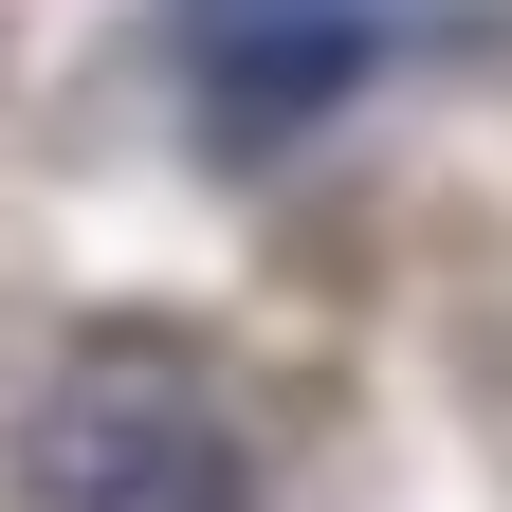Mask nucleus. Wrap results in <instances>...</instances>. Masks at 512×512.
<instances>
[{"instance_id":"f257e3e1","label":"nucleus","mask_w":512,"mask_h":512,"mask_svg":"<svg viewBox=\"0 0 512 512\" xmlns=\"http://www.w3.org/2000/svg\"><path fill=\"white\" fill-rule=\"evenodd\" d=\"M19 512H256V403L202 330L110 311L19 403Z\"/></svg>"},{"instance_id":"f03ea898","label":"nucleus","mask_w":512,"mask_h":512,"mask_svg":"<svg viewBox=\"0 0 512 512\" xmlns=\"http://www.w3.org/2000/svg\"><path fill=\"white\" fill-rule=\"evenodd\" d=\"M512 0H165V55H183V110H202L220 165H275L311 128H348L384 74L421 55H476Z\"/></svg>"}]
</instances>
